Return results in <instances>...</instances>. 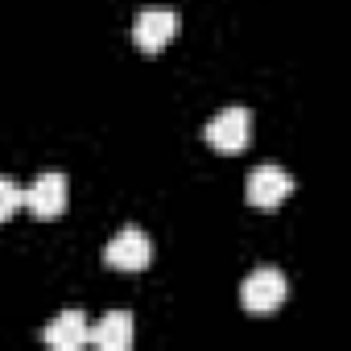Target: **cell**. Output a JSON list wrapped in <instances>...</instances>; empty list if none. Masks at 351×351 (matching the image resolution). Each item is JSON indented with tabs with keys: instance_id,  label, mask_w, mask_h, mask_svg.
Segmentation results:
<instances>
[{
	"instance_id": "obj_1",
	"label": "cell",
	"mask_w": 351,
	"mask_h": 351,
	"mask_svg": "<svg viewBox=\"0 0 351 351\" xmlns=\"http://www.w3.org/2000/svg\"><path fill=\"white\" fill-rule=\"evenodd\" d=\"M285 298H289V281H285V273L273 269V265H261V269H252V273L240 281V306H244L248 314H269V310H277Z\"/></svg>"
},
{
	"instance_id": "obj_2",
	"label": "cell",
	"mask_w": 351,
	"mask_h": 351,
	"mask_svg": "<svg viewBox=\"0 0 351 351\" xmlns=\"http://www.w3.org/2000/svg\"><path fill=\"white\" fill-rule=\"evenodd\" d=\"M71 186H66V173H38V178L21 191V207L38 219H58L66 211Z\"/></svg>"
},
{
	"instance_id": "obj_3",
	"label": "cell",
	"mask_w": 351,
	"mask_h": 351,
	"mask_svg": "<svg viewBox=\"0 0 351 351\" xmlns=\"http://www.w3.org/2000/svg\"><path fill=\"white\" fill-rule=\"evenodd\" d=\"M203 136H207V145L219 149V153H240V149L252 141V112H248V108H223V112H215V116L207 120Z\"/></svg>"
},
{
	"instance_id": "obj_4",
	"label": "cell",
	"mask_w": 351,
	"mask_h": 351,
	"mask_svg": "<svg viewBox=\"0 0 351 351\" xmlns=\"http://www.w3.org/2000/svg\"><path fill=\"white\" fill-rule=\"evenodd\" d=\"M149 261H153V244L141 228H120L104 248V265L120 269V273H141V269H149Z\"/></svg>"
},
{
	"instance_id": "obj_5",
	"label": "cell",
	"mask_w": 351,
	"mask_h": 351,
	"mask_svg": "<svg viewBox=\"0 0 351 351\" xmlns=\"http://www.w3.org/2000/svg\"><path fill=\"white\" fill-rule=\"evenodd\" d=\"M289 195H293V178H289L281 165H256V169L248 173V182H244V199H248L252 207H261V211L281 207Z\"/></svg>"
},
{
	"instance_id": "obj_6",
	"label": "cell",
	"mask_w": 351,
	"mask_h": 351,
	"mask_svg": "<svg viewBox=\"0 0 351 351\" xmlns=\"http://www.w3.org/2000/svg\"><path fill=\"white\" fill-rule=\"evenodd\" d=\"M173 34H178V13L173 9H141L132 21V42L145 54H157L161 46H169Z\"/></svg>"
},
{
	"instance_id": "obj_7",
	"label": "cell",
	"mask_w": 351,
	"mask_h": 351,
	"mask_svg": "<svg viewBox=\"0 0 351 351\" xmlns=\"http://www.w3.org/2000/svg\"><path fill=\"white\" fill-rule=\"evenodd\" d=\"M87 343H95V347H104V351H128V347H132V314H128V310H108V314L91 326Z\"/></svg>"
},
{
	"instance_id": "obj_8",
	"label": "cell",
	"mask_w": 351,
	"mask_h": 351,
	"mask_svg": "<svg viewBox=\"0 0 351 351\" xmlns=\"http://www.w3.org/2000/svg\"><path fill=\"white\" fill-rule=\"evenodd\" d=\"M87 335H91V326H87V314H83V310H62V314L42 330V339H46L50 347H58V351H75V347H83Z\"/></svg>"
},
{
	"instance_id": "obj_9",
	"label": "cell",
	"mask_w": 351,
	"mask_h": 351,
	"mask_svg": "<svg viewBox=\"0 0 351 351\" xmlns=\"http://www.w3.org/2000/svg\"><path fill=\"white\" fill-rule=\"evenodd\" d=\"M17 207H21V186L13 178H0V223H5Z\"/></svg>"
}]
</instances>
